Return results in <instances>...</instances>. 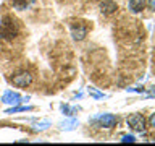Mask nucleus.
Returning a JSON list of instances; mask_svg holds the SVG:
<instances>
[{"instance_id":"obj_11","label":"nucleus","mask_w":155,"mask_h":146,"mask_svg":"<svg viewBox=\"0 0 155 146\" xmlns=\"http://www.w3.org/2000/svg\"><path fill=\"white\" fill-rule=\"evenodd\" d=\"M121 141H123V143H134L136 138H134L133 135H124L123 138H121Z\"/></svg>"},{"instance_id":"obj_6","label":"nucleus","mask_w":155,"mask_h":146,"mask_svg":"<svg viewBox=\"0 0 155 146\" xmlns=\"http://www.w3.org/2000/svg\"><path fill=\"white\" fill-rule=\"evenodd\" d=\"M71 33H73V37L76 39V41H82L86 36H87V26L84 24H74V26L71 28Z\"/></svg>"},{"instance_id":"obj_5","label":"nucleus","mask_w":155,"mask_h":146,"mask_svg":"<svg viewBox=\"0 0 155 146\" xmlns=\"http://www.w3.org/2000/svg\"><path fill=\"white\" fill-rule=\"evenodd\" d=\"M116 10H118V5H116L113 0H104L100 3V12L104 15H113Z\"/></svg>"},{"instance_id":"obj_2","label":"nucleus","mask_w":155,"mask_h":146,"mask_svg":"<svg viewBox=\"0 0 155 146\" xmlns=\"http://www.w3.org/2000/svg\"><path fill=\"white\" fill-rule=\"evenodd\" d=\"M12 83L18 88H26L32 83V75L29 71H21L16 73L15 76H12Z\"/></svg>"},{"instance_id":"obj_4","label":"nucleus","mask_w":155,"mask_h":146,"mask_svg":"<svg viewBox=\"0 0 155 146\" xmlns=\"http://www.w3.org/2000/svg\"><path fill=\"white\" fill-rule=\"evenodd\" d=\"M99 122L102 127H105V128H111V127L116 125V122H118V119L113 115V114H104L99 117Z\"/></svg>"},{"instance_id":"obj_13","label":"nucleus","mask_w":155,"mask_h":146,"mask_svg":"<svg viewBox=\"0 0 155 146\" xmlns=\"http://www.w3.org/2000/svg\"><path fill=\"white\" fill-rule=\"evenodd\" d=\"M73 125H76V120H70V122H63L61 123V128H73Z\"/></svg>"},{"instance_id":"obj_14","label":"nucleus","mask_w":155,"mask_h":146,"mask_svg":"<svg viewBox=\"0 0 155 146\" xmlns=\"http://www.w3.org/2000/svg\"><path fill=\"white\" fill-rule=\"evenodd\" d=\"M149 123H150V127H155V114H152V115H150V119H149Z\"/></svg>"},{"instance_id":"obj_7","label":"nucleus","mask_w":155,"mask_h":146,"mask_svg":"<svg viewBox=\"0 0 155 146\" xmlns=\"http://www.w3.org/2000/svg\"><path fill=\"white\" fill-rule=\"evenodd\" d=\"M2 101L5 104H18V102H21V97H19V94H16V92H13V91H7L3 94Z\"/></svg>"},{"instance_id":"obj_10","label":"nucleus","mask_w":155,"mask_h":146,"mask_svg":"<svg viewBox=\"0 0 155 146\" xmlns=\"http://www.w3.org/2000/svg\"><path fill=\"white\" fill-rule=\"evenodd\" d=\"M32 107H12L7 110V114H15V112H24V110H31Z\"/></svg>"},{"instance_id":"obj_1","label":"nucleus","mask_w":155,"mask_h":146,"mask_svg":"<svg viewBox=\"0 0 155 146\" xmlns=\"http://www.w3.org/2000/svg\"><path fill=\"white\" fill-rule=\"evenodd\" d=\"M18 36V24L13 18H3L2 24H0V37L3 41H13Z\"/></svg>"},{"instance_id":"obj_12","label":"nucleus","mask_w":155,"mask_h":146,"mask_svg":"<svg viewBox=\"0 0 155 146\" xmlns=\"http://www.w3.org/2000/svg\"><path fill=\"white\" fill-rule=\"evenodd\" d=\"M89 92H91V94L94 96V97H97V99H99V97H105V94H104V92H99V91H95L94 88H91V89H89Z\"/></svg>"},{"instance_id":"obj_15","label":"nucleus","mask_w":155,"mask_h":146,"mask_svg":"<svg viewBox=\"0 0 155 146\" xmlns=\"http://www.w3.org/2000/svg\"><path fill=\"white\" fill-rule=\"evenodd\" d=\"M149 7L150 10H155V0H149Z\"/></svg>"},{"instance_id":"obj_9","label":"nucleus","mask_w":155,"mask_h":146,"mask_svg":"<svg viewBox=\"0 0 155 146\" xmlns=\"http://www.w3.org/2000/svg\"><path fill=\"white\" fill-rule=\"evenodd\" d=\"M36 0H12V5L16 10H26L31 3H34Z\"/></svg>"},{"instance_id":"obj_8","label":"nucleus","mask_w":155,"mask_h":146,"mask_svg":"<svg viewBox=\"0 0 155 146\" xmlns=\"http://www.w3.org/2000/svg\"><path fill=\"white\" fill-rule=\"evenodd\" d=\"M144 7H145V0H129V10L133 13L142 12Z\"/></svg>"},{"instance_id":"obj_3","label":"nucleus","mask_w":155,"mask_h":146,"mask_svg":"<svg viewBox=\"0 0 155 146\" xmlns=\"http://www.w3.org/2000/svg\"><path fill=\"white\" fill-rule=\"evenodd\" d=\"M128 125L134 131H144L145 130V119L140 114H133L128 117Z\"/></svg>"}]
</instances>
